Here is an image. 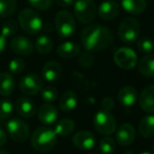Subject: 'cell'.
Segmentation results:
<instances>
[{
  "label": "cell",
  "instance_id": "cell-1",
  "mask_svg": "<svg viewBox=\"0 0 154 154\" xmlns=\"http://www.w3.org/2000/svg\"><path fill=\"white\" fill-rule=\"evenodd\" d=\"M113 34L103 25H89L82 31L81 43L88 51H97L109 47L113 42Z\"/></svg>",
  "mask_w": 154,
  "mask_h": 154
},
{
  "label": "cell",
  "instance_id": "cell-2",
  "mask_svg": "<svg viewBox=\"0 0 154 154\" xmlns=\"http://www.w3.org/2000/svg\"><path fill=\"white\" fill-rule=\"evenodd\" d=\"M32 146L39 152H49L57 144V134L47 127H39L32 134Z\"/></svg>",
  "mask_w": 154,
  "mask_h": 154
},
{
  "label": "cell",
  "instance_id": "cell-3",
  "mask_svg": "<svg viewBox=\"0 0 154 154\" xmlns=\"http://www.w3.org/2000/svg\"><path fill=\"white\" fill-rule=\"evenodd\" d=\"M19 26L24 32L31 36L39 34L43 29V22L38 13L32 8H24L20 11L18 17Z\"/></svg>",
  "mask_w": 154,
  "mask_h": 154
},
{
  "label": "cell",
  "instance_id": "cell-4",
  "mask_svg": "<svg viewBox=\"0 0 154 154\" xmlns=\"http://www.w3.org/2000/svg\"><path fill=\"white\" fill-rule=\"evenodd\" d=\"M140 23L136 19L131 18V17H127L124 19L120 23L118 31L119 38L126 44H131V43L136 42V40L140 37Z\"/></svg>",
  "mask_w": 154,
  "mask_h": 154
},
{
  "label": "cell",
  "instance_id": "cell-5",
  "mask_svg": "<svg viewBox=\"0 0 154 154\" xmlns=\"http://www.w3.org/2000/svg\"><path fill=\"white\" fill-rule=\"evenodd\" d=\"M94 128L102 135H111L116 130V120L110 111H97L93 119Z\"/></svg>",
  "mask_w": 154,
  "mask_h": 154
},
{
  "label": "cell",
  "instance_id": "cell-6",
  "mask_svg": "<svg viewBox=\"0 0 154 154\" xmlns=\"http://www.w3.org/2000/svg\"><path fill=\"white\" fill-rule=\"evenodd\" d=\"M73 8L77 19L83 24L91 23L97 13V8L93 0H77Z\"/></svg>",
  "mask_w": 154,
  "mask_h": 154
},
{
  "label": "cell",
  "instance_id": "cell-7",
  "mask_svg": "<svg viewBox=\"0 0 154 154\" xmlns=\"http://www.w3.org/2000/svg\"><path fill=\"white\" fill-rule=\"evenodd\" d=\"M55 26L61 38L71 37L75 32V21L67 11H60L55 18Z\"/></svg>",
  "mask_w": 154,
  "mask_h": 154
},
{
  "label": "cell",
  "instance_id": "cell-8",
  "mask_svg": "<svg viewBox=\"0 0 154 154\" xmlns=\"http://www.w3.org/2000/svg\"><path fill=\"white\" fill-rule=\"evenodd\" d=\"M113 61L120 68L130 70L137 64V56L129 47H121L114 53Z\"/></svg>",
  "mask_w": 154,
  "mask_h": 154
},
{
  "label": "cell",
  "instance_id": "cell-9",
  "mask_svg": "<svg viewBox=\"0 0 154 154\" xmlns=\"http://www.w3.org/2000/svg\"><path fill=\"white\" fill-rule=\"evenodd\" d=\"M6 130L15 142H24L29 136V127L23 120L12 119L6 123Z\"/></svg>",
  "mask_w": 154,
  "mask_h": 154
},
{
  "label": "cell",
  "instance_id": "cell-10",
  "mask_svg": "<svg viewBox=\"0 0 154 154\" xmlns=\"http://www.w3.org/2000/svg\"><path fill=\"white\" fill-rule=\"evenodd\" d=\"M19 88L24 94L35 95L41 91L43 88V81L40 75L35 73H29L21 78L19 82Z\"/></svg>",
  "mask_w": 154,
  "mask_h": 154
},
{
  "label": "cell",
  "instance_id": "cell-11",
  "mask_svg": "<svg viewBox=\"0 0 154 154\" xmlns=\"http://www.w3.org/2000/svg\"><path fill=\"white\" fill-rule=\"evenodd\" d=\"M136 132L133 125L129 123H125L116 130V142L123 147L130 146L135 140Z\"/></svg>",
  "mask_w": 154,
  "mask_h": 154
},
{
  "label": "cell",
  "instance_id": "cell-12",
  "mask_svg": "<svg viewBox=\"0 0 154 154\" xmlns=\"http://www.w3.org/2000/svg\"><path fill=\"white\" fill-rule=\"evenodd\" d=\"M11 48L19 56H29L34 51V44L29 38L24 36H16L11 40Z\"/></svg>",
  "mask_w": 154,
  "mask_h": 154
},
{
  "label": "cell",
  "instance_id": "cell-13",
  "mask_svg": "<svg viewBox=\"0 0 154 154\" xmlns=\"http://www.w3.org/2000/svg\"><path fill=\"white\" fill-rule=\"evenodd\" d=\"M72 144L80 150H91L95 146V137L91 132L81 130L73 134Z\"/></svg>",
  "mask_w": 154,
  "mask_h": 154
},
{
  "label": "cell",
  "instance_id": "cell-14",
  "mask_svg": "<svg viewBox=\"0 0 154 154\" xmlns=\"http://www.w3.org/2000/svg\"><path fill=\"white\" fill-rule=\"evenodd\" d=\"M16 111L21 118L24 119H31L36 114L37 108L36 104L32 99L26 97H21L16 101L15 104Z\"/></svg>",
  "mask_w": 154,
  "mask_h": 154
},
{
  "label": "cell",
  "instance_id": "cell-15",
  "mask_svg": "<svg viewBox=\"0 0 154 154\" xmlns=\"http://www.w3.org/2000/svg\"><path fill=\"white\" fill-rule=\"evenodd\" d=\"M120 14V5L114 0H105L100 4L97 15L103 20H113Z\"/></svg>",
  "mask_w": 154,
  "mask_h": 154
},
{
  "label": "cell",
  "instance_id": "cell-16",
  "mask_svg": "<svg viewBox=\"0 0 154 154\" xmlns=\"http://www.w3.org/2000/svg\"><path fill=\"white\" fill-rule=\"evenodd\" d=\"M37 116L41 123L45 124V125H53L57 122L58 118H59V112L55 106L47 103L40 106Z\"/></svg>",
  "mask_w": 154,
  "mask_h": 154
},
{
  "label": "cell",
  "instance_id": "cell-17",
  "mask_svg": "<svg viewBox=\"0 0 154 154\" xmlns=\"http://www.w3.org/2000/svg\"><path fill=\"white\" fill-rule=\"evenodd\" d=\"M140 107L147 113H154V85H149L142 90L138 97Z\"/></svg>",
  "mask_w": 154,
  "mask_h": 154
},
{
  "label": "cell",
  "instance_id": "cell-18",
  "mask_svg": "<svg viewBox=\"0 0 154 154\" xmlns=\"http://www.w3.org/2000/svg\"><path fill=\"white\" fill-rule=\"evenodd\" d=\"M62 67L60 63L57 61H49L43 66L42 68V77L45 81L49 83L57 82L61 78Z\"/></svg>",
  "mask_w": 154,
  "mask_h": 154
},
{
  "label": "cell",
  "instance_id": "cell-19",
  "mask_svg": "<svg viewBox=\"0 0 154 154\" xmlns=\"http://www.w3.org/2000/svg\"><path fill=\"white\" fill-rule=\"evenodd\" d=\"M118 99L120 103L125 107H131L137 100V91L132 86H124L118 93Z\"/></svg>",
  "mask_w": 154,
  "mask_h": 154
},
{
  "label": "cell",
  "instance_id": "cell-20",
  "mask_svg": "<svg viewBox=\"0 0 154 154\" xmlns=\"http://www.w3.org/2000/svg\"><path fill=\"white\" fill-rule=\"evenodd\" d=\"M78 105V95L72 90H67L60 97L59 107L62 111L70 112L77 107Z\"/></svg>",
  "mask_w": 154,
  "mask_h": 154
},
{
  "label": "cell",
  "instance_id": "cell-21",
  "mask_svg": "<svg viewBox=\"0 0 154 154\" xmlns=\"http://www.w3.org/2000/svg\"><path fill=\"white\" fill-rule=\"evenodd\" d=\"M57 54L63 59H71L80 54V46L75 42H63L57 48Z\"/></svg>",
  "mask_w": 154,
  "mask_h": 154
},
{
  "label": "cell",
  "instance_id": "cell-22",
  "mask_svg": "<svg viewBox=\"0 0 154 154\" xmlns=\"http://www.w3.org/2000/svg\"><path fill=\"white\" fill-rule=\"evenodd\" d=\"M138 71L147 78L154 77V54H148L143 57L138 63Z\"/></svg>",
  "mask_w": 154,
  "mask_h": 154
},
{
  "label": "cell",
  "instance_id": "cell-23",
  "mask_svg": "<svg viewBox=\"0 0 154 154\" xmlns=\"http://www.w3.org/2000/svg\"><path fill=\"white\" fill-rule=\"evenodd\" d=\"M15 89V80L8 72L0 73V95L8 97Z\"/></svg>",
  "mask_w": 154,
  "mask_h": 154
},
{
  "label": "cell",
  "instance_id": "cell-24",
  "mask_svg": "<svg viewBox=\"0 0 154 154\" xmlns=\"http://www.w3.org/2000/svg\"><path fill=\"white\" fill-rule=\"evenodd\" d=\"M122 6L129 14L138 15L145 12L147 2L146 0H122Z\"/></svg>",
  "mask_w": 154,
  "mask_h": 154
},
{
  "label": "cell",
  "instance_id": "cell-25",
  "mask_svg": "<svg viewBox=\"0 0 154 154\" xmlns=\"http://www.w3.org/2000/svg\"><path fill=\"white\" fill-rule=\"evenodd\" d=\"M138 132L146 138L154 136V116H146L138 123Z\"/></svg>",
  "mask_w": 154,
  "mask_h": 154
},
{
  "label": "cell",
  "instance_id": "cell-26",
  "mask_svg": "<svg viewBox=\"0 0 154 154\" xmlns=\"http://www.w3.org/2000/svg\"><path fill=\"white\" fill-rule=\"evenodd\" d=\"M54 42L48 36L46 35H41L37 38L35 42V48L40 55H48L53 51Z\"/></svg>",
  "mask_w": 154,
  "mask_h": 154
},
{
  "label": "cell",
  "instance_id": "cell-27",
  "mask_svg": "<svg viewBox=\"0 0 154 154\" xmlns=\"http://www.w3.org/2000/svg\"><path fill=\"white\" fill-rule=\"evenodd\" d=\"M75 124L70 119H62L56 124V127L54 131L57 135L60 136H68L75 131Z\"/></svg>",
  "mask_w": 154,
  "mask_h": 154
},
{
  "label": "cell",
  "instance_id": "cell-28",
  "mask_svg": "<svg viewBox=\"0 0 154 154\" xmlns=\"http://www.w3.org/2000/svg\"><path fill=\"white\" fill-rule=\"evenodd\" d=\"M17 10L16 0H0V18L11 17Z\"/></svg>",
  "mask_w": 154,
  "mask_h": 154
},
{
  "label": "cell",
  "instance_id": "cell-29",
  "mask_svg": "<svg viewBox=\"0 0 154 154\" xmlns=\"http://www.w3.org/2000/svg\"><path fill=\"white\" fill-rule=\"evenodd\" d=\"M116 148V140L110 136L106 135V137L102 138L100 142V151L102 154H113Z\"/></svg>",
  "mask_w": 154,
  "mask_h": 154
},
{
  "label": "cell",
  "instance_id": "cell-30",
  "mask_svg": "<svg viewBox=\"0 0 154 154\" xmlns=\"http://www.w3.org/2000/svg\"><path fill=\"white\" fill-rule=\"evenodd\" d=\"M17 32H18V24L16 21L10 19V20H6L5 22H3L0 34L3 35L5 38H8V37H14L17 34Z\"/></svg>",
  "mask_w": 154,
  "mask_h": 154
},
{
  "label": "cell",
  "instance_id": "cell-31",
  "mask_svg": "<svg viewBox=\"0 0 154 154\" xmlns=\"http://www.w3.org/2000/svg\"><path fill=\"white\" fill-rule=\"evenodd\" d=\"M136 46L140 49V53L144 54H150L154 51V42L150 38L143 37L136 40Z\"/></svg>",
  "mask_w": 154,
  "mask_h": 154
},
{
  "label": "cell",
  "instance_id": "cell-32",
  "mask_svg": "<svg viewBox=\"0 0 154 154\" xmlns=\"http://www.w3.org/2000/svg\"><path fill=\"white\" fill-rule=\"evenodd\" d=\"M41 97L47 103H54L55 101H57L58 99V90L56 87H53V86H47L45 88H42L41 89Z\"/></svg>",
  "mask_w": 154,
  "mask_h": 154
},
{
  "label": "cell",
  "instance_id": "cell-33",
  "mask_svg": "<svg viewBox=\"0 0 154 154\" xmlns=\"http://www.w3.org/2000/svg\"><path fill=\"white\" fill-rule=\"evenodd\" d=\"M14 106L8 100H0V120H6L13 113Z\"/></svg>",
  "mask_w": 154,
  "mask_h": 154
},
{
  "label": "cell",
  "instance_id": "cell-34",
  "mask_svg": "<svg viewBox=\"0 0 154 154\" xmlns=\"http://www.w3.org/2000/svg\"><path fill=\"white\" fill-rule=\"evenodd\" d=\"M25 68V62L21 58H15L8 63V70L13 75H19Z\"/></svg>",
  "mask_w": 154,
  "mask_h": 154
},
{
  "label": "cell",
  "instance_id": "cell-35",
  "mask_svg": "<svg viewBox=\"0 0 154 154\" xmlns=\"http://www.w3.org/2000/svg\"><path fill=\"white\" fill-rule=\"evenodd\" d=\"M29 3L38 11H47L53 5V0H29Z\"/></svg>",
  "mask_w": 154,
  "mask_h": 154
},
{
  "label": "cell",
  "instance_id": "cell-36",
  "mask_svg": "<svg viewBox=\"0 0 154 154\" xmlns=\"http://www.w3.org/2000/svg\"><path fill=\"white\" fill-rule=\"evenodd\" d=\"M79 63L82 67H84V68H89V67H91L93 64V56L88 51H85V53H83L81 56H80Z\"/></svg>",
  "mask_w": 154,
  "mask_h": 154
},
{
  "label": "cell",
  "instance_id": "cell-37",
  "mask_svg": "<svg viewBox=\"0 0 154 154\" xmlns=\"http://www.w3.org/2000/svg\"><path fill=\"white\" fill-rule=\"evenodd\" d=\"M101 107L102 110H105V111H111L114 108V101L111 97H106L102 100L101 102Z\"/></svg>",
  "mask_w": 154,
  "mask_h": 154
},
{
  "label": "cell",
  "instance_id": "cell-38",
  "mask_svg": "<svg viewBox=\"0 0 154 154\" xmlns=\"http://www.w3.org/2000/svg\"><path fill=\"white\" fill-rule=\"evenodd\" d=\"M56 3L63 8H69L70 5H72L73 0H56Z\"/></svg>",
  "mask_w": 154,
  "mask_h": 154
},
{
  "label": "cell",
  "instance_id": "cell-39",
  "mask_svg": "<svg viewBox=\"0 0 154 154\" xmlns=\"http://www.w3.org/2000/svg\"><path fill=\"white\" fill-rule=\"evenodd\" d=\"M6 140H8V135L3 130L0 128V147H3L6 144Z\"/></svg>",
  "mask_w": 154,
  "mask_h": 154
},
{
  "label": "cell",
  "instance_id": "cell-40",
  "mask_svg": "<svg viewBox=\"0 0 154 154\" xmlns=\"http://www.w3.org/2000/svg\"><path fill=\"white\" fill-rule=\"evenodd\" d=\"M5 48H6V38L3 35L0 34V54L3 53Z\"/></svg>",
  "mask_w": 154,
  "mask_h": 154
},
{
  "label": "cell",
  "instance_id": "cell-41",
  "mask_svg": "<svg viewBox=\"0 0 154 154\" xmlns=\"http://www.w3.org/2000/svg\"><path fill=\"white\" fill-rule=\"evenodd\" d=\"M0 154H11V153L8 152V151H5V150H0Z\"/></svg>",
  "mask_w": 154,
  "mask_h": 154
},
{
  "label": "cell",
  "instance_id": "cell-42",
  "mask_svg": "<svg viewBox=\"0 0 154 154\" xmlns=\"http://www.w3.org/2000/svg\"><path fill=\"white\" fill-rule=\"evenodd\" d=\"M124 154H134V152H133V151H130V150H128V151H126V152L124 153Z\"/></svg>",
  "mask_w": 154,
  "mask_h": 154
},
{
  "label": "cell",
  "instance_id": "cell-43",
  "mask_svg": "<svg viewBox=\"0 0 154 154\" xmlns=\"http://www.w3.org/2000/svg\"><path fill=\"white\" fill-rule=\"evenodd\" d=\"M140 154H152V153H150V152H147V151H145V152H142V153H140Z\"/></svg>",
  "mask_w": 154,
  "mask_h": 154
},
{
  "label": "cell",
  "instance_id": "cell-44",
  "mask_svg": "<svg viewBox=\"0 0 154 154\" xmlns=\"http://www.w3.org/2000/svg\"><path fill=\"white\" fill-rule=\"evenodd\" d=\"M153 151H154V143H153Z\"/></svg>",
  "mask_w": 154,
  "mask_h": 154
},
{
  "label": "cell",
  "instance_id": "cell-45",
  "mask_svg": "<svg viewBox=\"0 0 154 154\" xmlns=\"http://www.w3.org/2000/svg\"><path fill=\"white\" fill-rule=\"evenodd\" d=\"M92 154H97V153H92Z\"/></svg>",
  "mask_w": 154,
  "mask_h": 154
}]
</instances>
